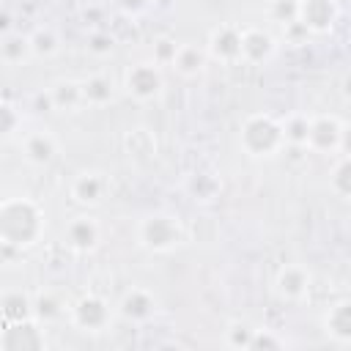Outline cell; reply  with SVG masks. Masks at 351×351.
I'll return each instance as SVG.
<instances>
[{
	"mask_svg": "<svg viewBox=\"0 0 351 351\" xmlns=\"http://www.w3.org/2000/svg\"><path fill=\"white\" fill-rule=\"evenodd\" d=\"M47 230L41 206L30 197H5L0 203V244L11 250H27L38 244Z\"/></svg>",
	"mask_w": 351,
	"mask_h": 351,
	"instance_id": "6da1fadb",
	"label": "cell"
},
{
	"mask_svg": "<svg viewBox=\"0 0 351 351\" xmlns=\"http://www.w3.org/2000/svg\"><path fill=\"white\" fill-rule=\"evenodd\" d=\"M239 145L247 156L252 159H269L277 156L285 148V137H282V123L266 112H255L241 123L239 132Z\"/></svg>",
	"mask_w": 351,
	"mask_h": 351,
	"instance_id": "7a4b0ae2",
	"label": "cell"
},
{
	"mask_svg": "<svg viewBox=\"0 0 351 351\" xmlns=\"http://www.w3.org/2000/svg\"><path fill=\"white\" fill-rule=\"evenodd\" d=\"M137 241L154 252V255H165V252H173L181 241H184V225L176 214H167V211H154L148 217L140 219L137 225Z\"/></svg>",
	"mask_w": 351,
	"mask_h": 351,
	"instance_id": "3957f363",
	"label": "cell"
},
{
	"mask_svg": "<svg viewBox=\"0 0 351 351\" xmlns=\"http://www.w3.org/2000/svg\"><path fill=\"white\" fill-rule=\"evenodd\" d=\"M346 145V121L337 115H310V126H307V143L304 148H310L313 154H335L343 151Z\"/></svg>",
	"mask_w": 351,
	"mask_h": 351,
	"instance_id": "277c9868",
	"label": "cell"
},
{
	"mask_svg": "<svg viewBox=\"0 0 351 351\" xmlns=\"http://www.w3.org/2000/svg\"><path fill=\"white\" fill-rule=\"evenodd\" d=\"M0 348L3 351H44L47 335L41 329L38 318H22V321H5L0 329Z\"/></svg>",
	"mask_w": 351,
	"mask_h": 351,
	"instance_id": "5b68a950",
	"label": "cell"
},
{
	"mask_svg": "<svg viewBox=\"0 0 351 351\" xmlns=\"http://www.w3.org/2000/svg\"><path fill=\"white\" fill-rule=\"evenodd\" d=\"M123 88L132 99L137 101H151L162 93L165 88V77H162V69L154 63V60H140L134 63L126 77H123Z\"/></svg>",
	"mask_w": 351,
	"mask_h": 351,
	"instance_id": "8992f818",
	"label": "cell"
},
{
	"mask_svg": "<svg viewBox=\"0 0 351 351\" xmlns=\"http://www.w3.org/2000/svg\"><path fill=\"white\" fill-rule=\"evenodd\" d=\"M112 321L110 302L99 293H85L71 304V324L82 332H101Z\"/></svg>",
	"mask_w": 351,
	"mask_h": 351,
	"instance_id": "52a82bcc",
	"label": "cell"
},
{
	"mask_svg": "<svg viewBox=\"0 0 351 351\" xmlns=\"http://www.w3.org/2000/svg\"><path fill=\"white\" fill-rule=\"evenodd\" d=\"M340 16L337 0H299L296 8V25H302L310 33H329Z\"/></svg>",
	"mask_w": 351,
	"mask_h": 351,
	"instance_id": "ba28073f",
	"label": "cell"
},
{
	"mask_svg": "<svg viewBox=\"0 0 351 351\" xmlns=\"http://www.w3.org/2000/svg\"><path fill=\"white\" fill-rule=\"evenodd\" d=\"M63 241H66V247H69L71 252H80V255L93 252V250L99 247V241H101V225H99L93 217L80 214V217H74V219L66 225Z\"/></svg>",
	"mask_w": 351,
	"mask_h": 351,
	"instance_id": "9c48e42d",
	"label": "cell"
},
{
	"mask_svg": "<svg viewBox=\"0 0 351 351\" xmlns=\"http://www.w3.org/2000/svg\"><path fill=\"white\" fill-rule=\"evenodd\" d=\"M208 58L219 60V63H239L241 60V27L236 25H219L208 33V44H206Z\"/></svg>",
	"mask_w": 351,
	"mask_h": 351,
	"instance_id": "30bf717a",
	"label": "cell"
},
{
	"mask_svg": "<svg viewBox=\"0 0 351 351\" xmlns=\"http://www.w3.org/2000/svg\"><path fill=\"white\" fill-rule=\"evenodd\" d=\"M107 189H110V181L99 170H82V173H77L71 178V186H69L71 200L80 203V206H88V208L90 206H99L104 200Z\"/></svg>",
	"mask_w": 351,
	"mask_h": 351,
	"instance_id": "8fae6325",
	"label": "cell"
},
{
	"mask_svg": "<svg viewBox=\"0 0 351 351\" xmlns=\"http://www.w3.org/2000/svg\"><path fill=\"white\" fill-rule=\"evenodd\" d=\"M277 52V41L263 27H241V60L244 63H266Z\"/></svg>",
	"mask_w": 351,
	"mask_h": 351,
	"instance_id": "7c38bea8",
	"label": "cell"
},
{
	"mask_svg": "<svg viewBox=\"0 0 351 351\" xmlns=\"http://www.w3.org/2000/svg\"><path fill=\"white\" fill-rule=\"evenodd\" d=\"M274 291L285 302H302L310 291V271L302 263H285L277 274Z\"/></svg>",
	"mask_w": 351,
	"mask_h": 351,
	"instance_id": "4fadbf2b",
	"label": "cell"
},
{
	"mask_svg": "<svg viewBox=\"0 0 351 351\" xmlns=\"http://www.w3.org/2000/svg\"><path fill=\"white\" fill-rule=\"evenodd\" d=\"M154 313H156V299L145 288H132L118 302V315L126 318V321H132V324H143Z\"/></svg>",
	"mask_w": 351,
	"mask_h": 351,
	"instance_id": "5bb4252c",
	"label": "cell"
},
{
	"mask_svg": "<svg viewBox=\"0 0 351 351\" xmlns=\"http://www.w3.org/2000/svg\"><path fill=\"white\" fill-rule=\"evenodd\" d=\"M324 332L337 346H348L351 343V302L348 299L335 302L324 313Z\"/></svg>",
	"mask_w": 351,
	"mask_h": 351,
	"instance_id": "9a60e30c",
	"label": "cell"
},
{
	"mask_svg": "<svg viewBox=\"0 0 351 351\" xmlns=\"http://www.w3.org/2000/svg\"><path fill=\"white\" fill-rule=\"evenodd\" d=\"M22 154L30 165L36 167H47L52 165V159L58 156V140L47 132V129H38V132H30L22 143Z\"/></svg>",
	"mask_w": 351,
	"mask_h": 351,
	"instance_id": "2e32d148",
	"label": "cell"
},
{
	"mask_svg": "<svg viewBox=\"0 0 351 351\" xmlns=\"http://www.w3.org/2000/svg\"><path fill=\"white\" fill-rule=\"evenodd\" d=\"M27 58H33L30 36L27 33H19V30H5L0 36V60L8 63V66H19Z\"/></svg>",
	"mask_w": 351,
	"mask_h": 351,
	"instance_id": "e0dca14e",
	"label": "cell"
},
{
	"mask_svg": "<svg viewBox=\"0 0 351 351\" xmlns=\"http://www.w3.org/2000/svg\"><path fill=\"white\" fill-rule=\"evenodd\" d=\"M206 60H208V52L203 47H197V44H178L170 66L181 77H197L206 69Z\"/></svg>",
	"mask_w": 351,
	"mask_h": 351,
	"instance_id": "ac0fdd59",
	"label": "cell"
},
{
	"mask_svg": "<svg viewBox=\"0 0 351 351\" xmlns=\"http://www.w3.org/2000/svg\"><path fill=\"white\" fill-rule=\"evenodd\" d=\"M123 148H126V154L132 156V159H137V162H148V159H154L156 156V137H154V132H148L145 126H134V129H129L126 132V137H123Z\"/></svg>",
	"mask_w": 351,
	"mask_h": 351,
	"instance_id": "d6986e66",
	"label": "cell"
},
{
	"mask_svg": "<svg viewBox=\"0 0 351 351\" xmlns=\"http://www.w3.org/2000/svg\"><path fill=\"white\" fill-rule=\"evenodd\" d=\"M80 85H82V104H90V107H104L115 96L112 80L104 77V74H93V77L82 80Z\"/></svg>",
	"mask_w": 351,
	"mask_h": 351,
	"instance_id": "ffe728a7",
	"label": "cell"
},
{
	"mask_svg": "<svg viewBox=\"0 0 351 351\" xmlns=\"http://www.w3.org/2000/svg\"><path fill=\"white\" fill-rule=\"evenodd\" d=\"M55 110H77L82 104V85L77 80H60L49 88Z\"/></svg>",
	"mask_w": 351,
	"mask_h": 351,
	"instance_id": "44dd1931",
	"label": "cell"
},
{
	"mask_svg": "<svg viewBox=\"0 0 351 351\" xmlns=\"http://www.w3.org/2000/svg\"><path fill=\"white\" fill-rule=\"evenodd\" d=\"M63 313H66V302L55 291H44L33 299V318H38L41 324L58 321V318H63Z\"/></svg>",
	"mask_w": 351,
	"mask_h": 351,
	"instance_id": "7402d4cb",
	"label": "cell"
},
{
	"mask_svg": "<svg viewBox=\"0 0 351 351\" xmlns=\"http://www.w3.org/2000/svg\"><path fill=\"white\" fill-rule=\"evenodd\" d=\"M0 315H3V324L5 321H22V318H30L33 315V299L27 293H19V291H11L0 299Z\"/></svg>",
	"mask_w": 351,
	"mask_h": 351,
	"instance_id": "603a6c76",
	"label": "cell"
},
{
	"mask_svg": "<svg viewBox=\"0 0 351 351\" xmlns=\"http://www.w3.org/2000/svg\"><path fill=\"white\" fill-rule=\"evenodd\" d=\"M282 123V137H285V145H296V148H304L307 143V126H310V115H302V112H293L288 115Z\"/></svg>",
	"mask_w": 351,
	"mask_h": 351,
	"instance_id": "cb8c5ba5",
	"label": "cell"
},
{
	"mask_svg": "<svg viewBox=\"0 0 351 351\" xmlns=\"http://www.w3.org/2000/svg\"><path fill=\"white\" fill-rule=\"evenodd\" d=\"M30 36V49L36 58H49L60 49V36L52 30V27H36Z\"/></svg>",
	"mask_w": 351,
	"mask_h": 351,
	"instance_id": "d4e9b609",
	"label": "cell"
},
{
	"mask_svg": "<svg viewBox=\"0 0 351 351\" xmlns=\"http://www.w3.org/2000/svg\"><path fill=\"white\" fill-rule=\"evenodd\" d=\"M329 186H332V192H335L337 197H348V195H351V159H348V154H343V156L337 159V165L332 167V173H329Z\"/></svg>",
	"mask_w": 351,
	"mask_h": 351,
	"instance_id": "484cf974",
	"label": "cell"
},
{
	"mask_svg": "<svg viewBox=\"0 0 351 351\" xmlns=\"http://www.w3.org/2000/svg\"><path fill=\"white\" fill-rule=\"evenodd\" d=\"M252 335H255V326H252L250 321H233V324L225 329V343H228L230 348H244V351H250Z\"/></svg>",
	"mask_w": 351,
	"mask_h": 351,
	"instance_id": "4316f807",
	"label": "cell"
},
{
	"mask_svg": "<svg viewBox=\"0 0 351 351\" xmlns=\"http://www.w3.org/2000/svg\"><path fill=\"white\" fill-rule=\"evenodd\" d=\"M189 192L195 195V200H211L217 192H219V181L208 173H200V176H192L189 181Z\"/></svg>",
	"mask_w": 351,
	"mask_h": 351,
	"instance_id": "83f0119b",
	"label": "cell"
},
{
	"mask_svg": "<svg viewBox=\"0 0 351 351\" xmlns=\"http://www.w3.org/2000/svg\"><path fill=\"white\" fill-rule=\"evenodd\" d=\"M280 348H285V340L282 337H277L271 329H258L255 326L250 351H280Z\"/></svg>",
	"mask_w": 351,
	"mask_h": 351,
	"instance_id": "f1b7e54d",
	"label": "cell"
},
{
	"mask_svg": "<svg viewBox=\"0 0 351 351\" xmlns=\"http://www.w3.org/2000/svg\"><path fill=\"white\" fill-rule=\"evenodd\" d=\"M296 8H299V0H271V19L280 22V25H293L296 22Z\"/></svg>",
	"mask_w": 351,
	"mask_h": 351,
	"instance_id": "f546056e",
	"label": "cell"
},
{
	"mask_svg": "<svg viewBox=\"0 0 351 351\" xmlns=\"http://www.w3.org/2000/svg\"><path fill=\"white\" fill-rule=\"evenodd\" d=\"M176 49H178V44H176L173 38H167V36L156 38V41H154V63H156V66H170Z\"/></svg>",
	"mask_w": 351,
	"mask_h": 351,
	"instance_id": "4dcf8cb0",
	"label": "cell"
},
{
	"mask_svg": "<svg viewBox=\"0 0 351 351\" xmlns=\"http://www.w3.org/2000/svg\"><path fill=\"white\" fill-rule=\"evenodd\" d=\"M16 126H19V112L8 101H0V137L14 134Z\"/></svg>",
	"mask_w": 351,
	"mask_h": 351,
	"instance_id": "1f68e13d",
	"label": "cell"
},
{
	"mask_svg": "<svg viewBox=\"0 0 351 351\" xmlns=\"http://www.w3.org/2000/svg\"><path fill=\"white\" fill-rule=\"evenodd\" d=\"M112 47H115V41H112V36L104 33V30H96V33L88 36V49H90L93 55H110Z\"/></svg>",
	"mask_w": 351,
	"mask_h": 351,
	"instance_id": "d6a6232c",
	"label": "cell"
},
{
	"mask_svg": "<svg viewBox=\"0 0 351 351\" xmlns=\"http://www.w3.org/2000/svg\"><path fill=\"white\" fill-rule=\"evenodd\" d=\"M118 3V8L126 14V16H140L143 11H148V5H151V0H115Z\"/></svg>",
	"mask_w": 351,
	"mask_h": 351,
	"instance_id": "836d02e7",
	"label": "cell"
}]
</instances>
